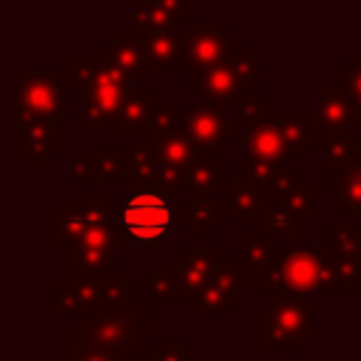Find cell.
I'll return each instance as SVG.
<instances>
[{
	"mask_svg": "<svg viewBox=\"0 0 361 361\" xmlns=\"http://www.w3.org/2000/svg\"><path fill=\"white\" fill-rule=\"evenodd\" d=\"M336 90L361 109V57L351 55L349 62L336 70Z\"/></svg>",
	"mask_w": 361,
	"mask_h": 361,
	"instance_id": "e575fe53",
	"label": "cell"
},
{
	"mask_svg": "<svg viewBox=\"0 0 361 361\" xmlns=\"http://www.w3.org/2000/svg\"><path fill=\"white\" fill-rule=\"evenodd\" d=\"M188 45H191V70L216 65L231 47L226 42V23H216V25L193 23L188 27Z\"/></svg>",
	"mask_w": 361,
	"mask_h": 361,
	"instance_id": "d4e9b609",
	"label": "cell"
},
{
	"mask_svg": "<svg viewBox=\"0 0 361 361\" xmlns=\"http://www.w3.org/2000/svg\"><path fill=\"white\" fill-rule=\"evenodd\" d=\"M183 116V104L178 99L173 102H159L151 114L149 131H146V144H154V141L164 139L166 134H173L178 131V121Z\"/></svg>",
	"mask_w": 361,
	"mask_h": 361,
	"instance_id": "d6a6232c",
	"label": "cell"
},
{
	"mask_svg": "<svg viewBox=\"0 0 361 361\" xmlns=\"http://www.w3.org/2000/svg\"><path fill=\"white\" fill-rule=\"evenodd\" d=\"M99 55L104 60L114 62L116 67L126 72L131 80H144L149 75V65H146L144 47H141L139 35H126V32H114L111 42L99 47Z\"/></svg>",
	"mask_w": 361,
	"mask_h": 361,
	"instance_id": "4316f807",
	"label": "cell"
},
{
	"mask_svg": "<svg viewBox=\"0 0 361 361\" xmlns=\"http://www.w3.org/2000/svg\"><path fill=\"white\" fill-rule=\"evenodd\" d=\"M314 119L324 134H351L361 124V109L339 90H314Z\"/></svg>",
	"mask_w": 361,
	"mask_h": 361,
	"instance_id": "ffe728a7",
	"label": "cell"
},
{
	"mask_svg": "<svg viewBox=\"0 0 361 361\" xmlns=\"http://www.w3.org/2000/svg\"><path fill=\"white\" fill-rule=\"evenodd\" d=\"M257 290L262 295H314L344 292L339 262L326 247H275L267 270H262Z\"/></svg>",
	"mask_w": 361,
	"mask_h": 361,
	"instance_id": "7a4b0ae2",
	"label": "cell"
},
{
	"mask_svg": "<svg viewBox=\"0 0 361 361\" xmlns=\"http://www.w3.org/2000/svg\"><path fill=\"white\" fill-rule=\"evenodd\" d=\"M314 151L319 159H324V188L329 193H334L339 188L341 173L361 159V136L322 134Z\"/></svg>",
	"mask_w": 361,
	"mask_h": 361,
	"instance_id": "d6986e66",
	"label": "cell"
},
{
	"mask_svg": "<svg viewBox=\"0 0 361 361\" xmlns=\"http://www.w3.org/2000/svg\"><path fill=\"white\" fill-rule=\"evenodd\" d=\"M359 218H361V213H359ZM359 226H361V221H359Z\"/></svg>",
	"mask_w": 361,
	"mask_h": 361,
	"instance_id": "b9f144b4",
	"label": "cell"
},
{
	"mask_svg": "<svg viewBox=\"0 0 361 361\" xmlns=\"http://www.w3.org/2000/svg\"><path fill=\"white\" fill-rule=\"evenodd\" d=\"M131 77L114 62L104 57L70 55L67 57V77L62 80L65 90H82V106L77 121L90 129L92 136H99L104 124H114L126 99L134 92Z\"/></svg>",
	"mask_w": 361,
	"mask_h": 361,
	"instance_id": "6da1fadb",
	"label": "cell"
},
{
	"mask_svg": "<svg viewBox=\"0 0 361 361\" xmlns=\"http://www.w3.org/2000/svg\"><path fill=\"white\" fill-rule=\"evenodd\" d=\"M159 92L156 90H134L126 99L124 109L111 124V134L114 136H144L149 131V121L154 114L156 104H159Z\"/></svg>",
	"mask_w": 361,
	"mask_h": 361,
	"instance_id": "603a6c76",
	"label": "cell"
},
{
	"mask_svg": "<svg viewBox=\"0 0 361 361\" xmlns=\"http://www.w3.org/2000/svg\"><path fill=\"white\" fill-rule=\"evenodd\" d=\"M336 213H361V159L341 173L336 188Z\"/></svg>",
	"mask_w": 361,
	"mask_h": 361,
	"instance_id": "1f68e13d",
	"label": "cell"
},
{
	"mask_svg": "<svg viewBox=\"0 0 361 361\" xmlns=\"http://www.w3.org/2000/svg\"><path fill=\"white\" fill-rule=\"evenodd\" d=\"M144 47V57L149 70H176L191 67V45L188 32L180 27H164V30H136Z\"/></svg>",
	"mask_w": 361,
	"mask_h": 361,
	"instance_id": "9a60e30c",
	"label": "cell"
},
{
	"mask_svg": "<svg viewBox=\"0 0 361 361\" xmlns=\"http://www.w3.org/2000/svg\"><path fill=\"white\" fill-rule=\"evenodd\" d=\"M13 106H20L27 114L45 119L55 126L70 121L65 109V87L55 67H23L11 82Z\"/></svg>",
	"mask_w": 361,
	"mask_h": 361,
	"instance_id": "ba28073f",
	"label": "cell"
},
{
	"mask_svg": "<svg viewBox=\"0 0 361 361\" xmlns=\"http://www.w3.org/2000/svg\"><path fill=\"white\" fill-rule=\"evenodd\" d=\"M67 361H119V359L102 351L99 346L85 341L82 336L67 334Z\"/></svg>",
	"mask_w": 361,
	"mask_h": 361,
	"instance_id": "8d00e7d4",
	"label": "cell"
},
{
	"mask_svg": "<svg viewBox=\"0 0 361 361\" xmlns=\"http://www.w3.org/2000/svg\"><path fill=\"white\" fill-rule=\"evenodd\" d=\"M247 270L240 260H226L216 270V275L211 277L206 287L201 290V295L193 300L191 314H216V317H228L238 312V295H245L250 290L247 282Z\"/></svg>",
	"mask_w": 361,
	"mask_h": 361,
	"instance_id": "8fae6325",
	"label": "cell"
},
{
	"mask_svg": "<svg viewBox=\"0 0 361 361\" xmlns=\"http://www.w3.org/2000/svg\"><path fill=\"white\" fill-rule=\"evenodd\" d=\"M156 307L149 302H126L97 312L90 319L67 326V334L82 336L119 361H131L139 351H149L156 336Z\"/></svg>",
	"mask_w": 361,
	"mask_h": 361,
	"instance_id": "3957f363",
	"label": "cell"
},
{
	"mask_svg": "<svg viewBox=\"0 0 361 361\" xmlns=\"http://www.w3.org/2000/svg\"><path fill=\"white\" fill-rule=\"evenodd\" d=\"M272 114V106L267 99H257V102H240L235 106V116H233V124H245V126H255L260 124L265 116Z\"/></svg>",
	"mask_w": 361,
	"mask_h": 361,
	"instance_id": "74e56055",
	"label": "cell"
},
{
	"mask_svg": "<svg viewBox=\"0 0 361 361\" xmlns=\"http://www.w3.org/2000/svg\"><path fill=\"white\" fill-rule=\"evenodd\" d=\"M178 131L201 149L226 146V136H240L238 126L228 121V104L223 99H206L183 111Z\"/></svg>",
	"mask_w": 361,
	"mask_h": 361,
	"instance_id": "4fadbf2b",
	"label": "cell"
},
{
	"mask_svg": "<svg viewBox=\"0 0 361 361\" xmlns=\"http://www.w3.org/2000/svg\"><path fill=\"white\" fill-rule=\"evenodd\" d=\"M277 116H280L282 131H285L287 156L290 159H302L307 146L314 149L319 144L324 131L317 124L314 111H277Z\"/></svg>",
	"mask_w": 361,
	"mask_h": 361,
	"instance_id": "484cf974",
	"label": "cell"
},
{
	"mask_svg": "<svg viewBox=\"0 0 361 361\" xmlns=\"http://www.w3.org/2000/svg\"><path fill=\"white\" fill-rule=\"evenodd\" d=\"M47 361H60V359H47ZM67 361V359H65Z\"/></svg>",
	"mask_w": 361,
	"mask_h": 361,
	"instance_id": "60d3db41",
	"label": "cell"
},
{
	"mask_svg": "<svg viewBox=\"0 0 361 361\" xmlns=\"http://www.w3.org/2000/svg\"><path fill=\"white\" fill-rule=\"evenodd\" d=\"M226 247H180L178 255L169 260V272L176 280L178 305H193L203 287L211 282L218 267L226 262Z\"/></svg>",
	"mask_w": 361,
	"mask_h": 361,
	"instance_id": "30bf717a",
	"label": "cell"
},
{
	"mask_svg": "<svg viewBox=\"0 0 361 361\" xmlns=\"http://www.w3.org/2000/svg\"><path fill=\"white\" fill-rule=\"evenodd\" d=\"M191 8V0H136L134 8L121 13V20L136 25V30L193 25Z\"/></svg>",
	"mask_w": 361,
	"mask_h": 361,
	"instance_id": "e0dca14e",
	"label": "cell"
},
{
	"mask_svg": "<svg viewBox=\"0 0 361 361\" xmlns=\"http://www.w3.org/2000/svg\"><path fill=\"white\" fill-rule=\"evenodd\" d=\"M173 226V203L169 191L156 183H141L121 203V231L139 247H151Z\"/></svg>",
	"mask_w": 361,
	"mask_h": 361,
	"instance_id": "52a82bcc",
	"label": "cell"
},
{
	"mask_svg": "<svg viewBox=\"0 0 361 361\" xmlns=\"http://www.w3.org/2000/svg\"><path fill=\"white\" fill-rule=\"evenodd\" d=\"M13 134L20 139L23 156L32 161L35 169H45L47 161L57 154V129L60 126L50 124L45 119L27 114L20 106H13Z\"/></svg>",
	"mask_w": 361,
	"mask_h": 361,
	"instance_id": "2e32d148",
	"label": "cell"
},
{
	"mask_svg": "<svg viewBox=\"0 0 361 361\" xmlns=\"http://www.w3.org/2000/svg\"><path fill=\"white\" fill-rule=\"evenodd\" d=\"M191 90L206 99L257 102L260 99V65L247 45H231L223 60L191 70Z\"/></svg>",
	"mask_w": 361,
	"mask_h": 361,
	"instance_id": "277c9868",
	"label": "cell"
},
{
	"mask_svg": "<svg viewBox=\"0 0 361 361\" xmlns=\"http://www.w3.org/2000/svg\"><path fill=\"white\" fill-rule=\"evenodd\" d=\"M228 221V211L221 198L191 196L173 203V226H186L193 238H211Z\"/></svg>",
	"mask_w": 361,
	"mask_h": 361,
	"instance_id": "ac0fdd59",
	"label": "cell"
},
{
	"mask_svg": "<svg viewBox=\"0 0 361 361\" xmlns=\"http://www.w3.org/2000/svg\"><path fill=\"white\" fill-rule=\"evenodd\" d=\"M55 295L57 314L77 317L82 322L106 307L136 302V285L126 280L124 272L116 270L111 277H102V280H70V277L57 280Z\"/></svg>",
	"mask_w": 361,
	"mask_h": 361,
	"instance_id": "8992f818",
	"label": "cell"
},
{
	"mask_svg": "<svg viewBox=\"0 0 361 361\" xmlns=\"http://www.w3.org/2000/svg\"><path fill=\"white\" fill-rule=\"evenodd\" d=\"M272 361H297V359H272Z\"/></svg>",
	"mask_w": 361,
	"mask_h": 361,
	"instance_id": "ab89813d",
	"label": "cell"
},
{
	"mask_svg": "<svg viewBox=\"0 0 361 361\" xmlns=\"http://www.w3.org/2000/svg\"><path fill=\"white\" fill-rule=\"evenodd\" d=\"M114 206L102 196V191H80L75 201H57L55 206V245L70 250L90 231L111 223Z\"/></svg>",
	"mask_w": 361,
	"mask_h": 361,
	"instance_id": "9c48e42d",
	"label": "cell"
},
{
	"mask_svg": "<svg viewBox=\"0 0 361 361\" xmlns=\"http://www.w3.org/2000/svg\"><path fill=\"white\" fill-rule=\"evenodd\" d=\"M235 146L238 149H240V146H250L252 159L282 164V159H287V141H285V131H282V124H280V116L272 111L260 124L250 126L245 134L235 136Z\"/></svg>",
	"mask_w": 361,
	"mask_h": 361,
	"instance_id": "44dd1931",
	"label": "cell"
},
{
	"mask_svg": "<svg viewBox=\"0 0 361 361\" xmlns=\"http://www.w3.org/2000/svg\"><path fill=\"white\" fill-rule=\"evenodd\" d=\"M287 169H282V164H272V161H260L252 156H243L235 161V178L245 180L250 186H255L257 191H277L282 183V176Z\"/></svg>",
	"mask_w": 361,
	"mask_h": 361,
	"instance_id": "f546056e",
	"label": "cell"
},
{
	"mask_svg": "<svg viewBox=\"0 0 361 361\" xmlns=\"http://www.w3.org/2000/svg\"><path fill=\"white\" fill-rule=\"evenodd\" d=\"M272 250H275V245L267 238H262L260 233L235 238V260H240L247 270H257V275L267 270L272 260Z\"/></svg>",
	"mask_w": 361,
	"mask_h": 361,
	"instance_id": "4dcf8cb0",
	"label": "cell"
},
{
	"mask_svg": "<svg viewBox=\"0 0 361 361\" xmlns=\"http://www.w3.org/2000/svg\"><path fill=\"white\" fill-rule=\"evenodd\" d=\"M359 346H361V317H359Z\"/></svg>",
	"mask_w": 361,
	"mask_h": 361,
	"instance_id": "f35d334b",
	"label": "cell"
},
{
	"mask_svg": "<svg viewBox=\"0 0 361 361\" xmlns=\"http://www.w3.org/2000/svg\"><path fill=\"white\" fill-rule=\"evenodd\" d=\"M228 176H226V159L216 156L213 149H203V156L186 171L183 180H180L178 191H186L191 196H213L218 198L221 191L226 188Z\"/></svg>",
	"mask_w": 361,
	"mask_h": 361,
	"instance_id": "7402d4cb",
	"label": "cell"
},
{
	"mask_svg": "<svg viewBox=\"0 0 361 361\" xmlns=\"http://www.w3.org/2000/svg\"><path fill=\"white\" fill-rule=\"evenodd\" d=\"M146 302L151 307L178 305V290H176V280L169 270H146Z\"/></svg>",
	"mask_w": 361,
	"mask_h": 361,
	"instance_id": "836d02e7",
	"label": "cell"
},
{
	"mask_svg": "<svg viewBox=\"0 0 361 361\" xmlns=\"http://www.w3.org/2000/svg\"><path fill=\"white\" fill-rule=\"evenodd\" d=\"M114 252L99 250V247L75 245L67 250V277L70 280H102L116 272L111 262Z\"/></svg>",
	"mask_w": 361,
	"mask_h": 361,
	"instance_id": "f1b7e54d",
	"label": "cell"
},
{
	"mask_svg": "<svg viewBox=\"0 0 361 361\" xmlns=\"http://www.w3.org/2000/svg\"><path fill=\"white\" fill-rule=\"evenodd\" d=\"M257 233L270 240L272 235H290L302 238L305 235V218L287 208L285 203L277 198V193L267 191L262 193V211L260 221H257Z\"/></svg>",
	"mask_w": 361,
	"mask_h": 361,
	"instance_id": "cb8c5ba5",
	"label": "cell"
},
{
	"mask_svg": "<svg viewBox=\"0 0 361 361\" xmlns=\"http://www.w3.org/2000/svg\"><path fill=\"white\" fill-rule=\"evenodd\" d=\"M146 146L151 149V156L156 161V171H159L156 173V186H161L164 191L178 188L186 171L203 156L201 146H196L186 134H180V131L166 134L164 139Z\"/></svg>",
	"mask_w": 361,
	"mask_h": 361,
	"instance_id": "5bb4252c",
	"label": "cell"
},
{
	"mask_svg": "<svg viewBox=\"0 0 361 361\" xmlns=\"http://www.w3.org/2000/svg\"><path fill=\"white\" fill-rule=\"evenodd\" d=\"M146 361H193V351L178 336H166L146 351Z\"/></svg>",
	"mask_w": 361,
	"mask_h": 361,
	"instance_id": "d590c367",
	"label": "cell"
},
{
	"mask_svg": "<svg viewBox=\"0 0 361 361\" xmlns=\"http://www.w3.org/2000/svg\"><path fill=\"white\" fill-rule=\"evenodd\" d=\"M314 336V305L300 295H270V312L257 319V346L300 351Z\"/></svg>",
	"mask_w": 361,
	"mask_h": 361,
	"instance_id": "5b68a950",
	"label": "cell"
},
{
	"mask_svg": "<svg viewBox=\"0 0 361 361\" xmlns=\"http://www.w3.org/2000/svg\"><path fill=\"white\" fill-rule=\"evenodd\" d=\"M221 203L226 206L228 216L235 218L238 226H257L262 211V191L245 180H228L221 191Z\"/></svg>",
	"mask_w": 361,
	"mask_h": 361,
	"instance_id": "83f0119b",
	"label": "cell"
},
{
	"mask_svg": "<svg viewBox=\"0 0 361 361\" xmlns=\"http://www.w3.org/2000/svg\"><path fill=\"white\" fill-rule=\"evenodd\" d=\"M136 146H92L67 164L72 180H134Z\"/></svg>",
	"mask_w": 361,
	"mask_h": 361,
	"instance_id": "7c38bea8",
	"label": "cell"
}]
</instances>
